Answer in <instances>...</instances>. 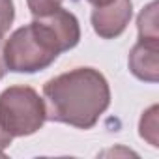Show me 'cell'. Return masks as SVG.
Returning a JSON list of instances; mask_svg holds the SVG:
<instances>
[{"instance_id":"ba28073f","label":"cell","mask_w":159,"mask_h":159,"mask_svg":"<svg viewBox=\"0 0 159 159\" xmlns=\"http://www.w3.org/2000/svg\"><path fill=\"white\" fill-rule=\"evenodd\" d=\"M62 2L64 0H26L28 10L34 17H43L56 11L58 8H62Z\"/></svg>"},{"instance_id":"3957f363","label":"cell","mask_w":159,"mask_h":159,"mask_svg":"<svg viewBox=\"0 0 159 159\" xmlns=\"http://www.w3.org/2000/svg\"><path fill=\"white\" fill-rule=\"evenodd\" d=\"M47 120L45 101L30 86H10L0 94V125L13 139L34 135Z\"/></svg>"},{"instance_id":"8fae6325","label":"cell","mask_w":159,"mask_h":159,"mask_svg":"<svg viewBox=\"0 0 159 159\" xmlns=\"http://www.w3.org/2000/svg\"><path fill=\"white\" fill-rule=\"evenodd\" d=\"M4 67H6V66H4V62H2V52H0V79L4 77Z\"/></svg>"},{"instance_id":"5b68a950","label":"cell","mask_w":159,"mask_h":159,"mask_svg":"<svg viewBox=\"0 0 159 159\" xmlns=\"http://www.w3.org/2000/svg\"><path fill=\"white\" fill-rule=\"evenodd\" d=\"M157 54H159V38H142L139 36L137 45L129 52V69L131 73L146 83H157L159 79V64H157Z\"/></svg>"},{"instance_id":"277c9868","label":"cell","mask_w":159,"mask_h":159,"mask_svg":"<svg viewBox=\"0 0 159 159\" xmlns=\"http://www.w3.org/2000/svg\"><path fill=\"white\" fill-rule=\"evenodd\" d=\"M133 15L131 0H112L111 4L94 8L92 11V28L103 39H114L124 34Z\"/></svg>"},{"instance_id":"30bf717a","label":"cell","mask_w":159,"mask_h":159,"mask_svg":"<svg viewBox=\"0 0 159 159\" xmlns=\"http://www.w3.org/2000/svg\"><path fill=\"white\" fill-rule=\"evenodd\" d=\"M86 2H90L94 8H101V6H107V4H111L112 0H86Z\"/></svg>"},{"instance_id":"7a4b0ae2","label":"cell","mask_w":159,"mask_h":159,"mask_svg":"<svg viewBox=\"0 0 159 159\" xmlns=\"http://www.w3.org/2000/svg\"><path fill=\"white\" fill-rule=\"evenodd\" d=\"M47 120L90 129L111 105V88L94 67H75L43 84Z\"/></svg>"},{"instance_id":"52a82bcc","label":"cell","mask_w":159,"mask_h":159,"mask_svg":"<svg viewBox=\"0 0 159 159\" xmlns=\"http://www.w3.org/2000/svg\"><path fill=\"white\" fill-rule=\"evenodd\" d=\"M13 19H15L13 0H0V41L10 32V28L13 25Z\"/></svg>"},{"instance_id":"6da1fadb","label":"cell","mask_w":159,"mask_h":159,"mask_svg":"<svg viewBox=\"0 0 159 159\" xmlns=\"http://www.w3.org/2000/svg\"><path fill=\"white\" fill-rule=\"evenodd\" d=\"M81 39L77 17L58 8L17 28L4 43L2 62L13 73H36L47 69L60 52L73 49Z\"/></svg>"},{"instance_id":"8992f818","label":"cell","mask_w":159,"mask_h":159,"mask_svg":"<svg viewBox=\"0 0 159 159\" xmlns=\"http://www.w3.org/2000/svg\"><path fill=\"white\" fill-rule=\"evenodd\" d=\"M140 137L146 139L152 146H157V107L153 105L140 118Z\"/></svg>"},{"instance_id":"9c48e42d","label":"cell","mask_w":159,"mask_h":159,"mask_svg":"<svg viewBox=\"0 0 159 159\" xmlns=\"http://www.w3.org/2000/svg\"><path fill=\"white\" fill-rule=\"evenodd\" d=\"M11 140H13V137H11L8 131H4V127L0 125V157L4 155L6 148H10V146H11Z\"/></svg>"}]
</instances>
